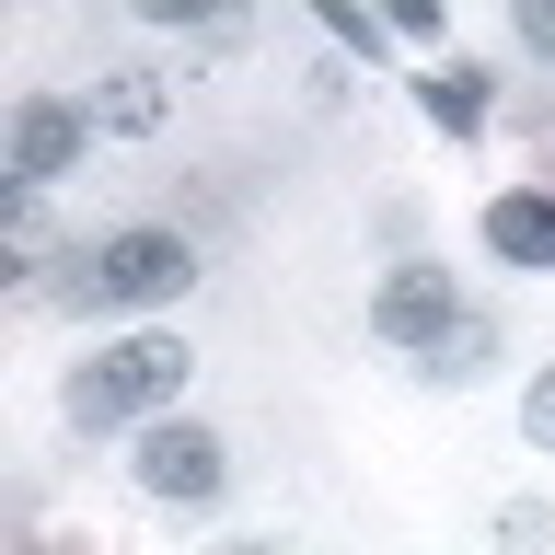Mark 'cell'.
I'll list each match as a JSON object with an SVG mask.
<instances>
[{"instance_id":"cell-1","label":"cell","mask_w":555,"mask_h":555,"mask_svg":"<svg viewBox=\"0 0 555 555\" xmlns=\"http://www.w3.org/2000/svg\"><path fill=\"white\" fill-rule=\"evenodd\" d=\"M185 336H128L104 347L93 371H69V428H128V416H163L173 393H185Z\"/></svg>"},{"instance_id":"cell-2","label":"cell","mask_w":555,"mask_h":555,"mask_svg":"<svg viewBox=\"0 0 555 555\" xmlns=\"http://www.w3.org/2000/svg\"><path fill=\"white\" fill-rule=\"evenodd\" d=\"M185 278H197V255H185L173 232H104L93 255H69V301L163 312V301H185Z\"/></svg>"},{"instance_id":"cell-3","label":"cell","mask_w":555,"mask_h":555,"mask_svg":"<svg viewBox=\"0 0 555 555\" xmlns=\"http://www.w3.org/2000/svg\"><path fill=\"white\" fill-rule=\"evenodd\" d=\"M139 486L163 498V509H208L220 486H232V451H220V428H197V416H151L139 428Z\"/></svg>"},{"instance_id":"cell-4","label":"cell","mask_w":555,"mask_h":555,"mask_svg":"<svg viewBox=\"0 0 555 555\" xmlns=\"http://www.w3.org/2000/svg\"><path fill=\"white\" fill-rule=\"evenodd\" d=\"M463 312V278H440V267H393L371 289V336H393V347H428Z\"/></svg>"},{"instance_id":"cell-5","label":"cell","mask_w":555,"mask_h":555,"mask_svg":"<svg viewBox=\"0 0 555 555\" xmlns=\"http://www.w3.org/2000/svg\"><path fill=\"white\" fill-rule=\"evenodd\" d=\"M69 163H81V104H47V93H35L24 116H12V173H24V185H59Z\"/></svg>"},{"instance_id":"cell-6","label":"cell","mask_w":555,"mask_h":555,"mask_svg":"<svg viewBox=\"0 0 555 555\" xmlns=\"http://www.w3.org/2000/svg\"><path fill=\"white\" fill-rule=\"evenodd\" d=\"M486 255L498 267H555V197H498L486 208Z\"/></svg>"},{"instance_id":"cell-7","label":"cell","mask_w":555,"mask_h":555,"mask_svg":"<svg viewBox=\"0 0 555 555\" xmlns=\"http://www.w3.org/2000/svg\"><path fill=\"white\" fill-rule=\"evenodd\" d=\"M486 359H498V324H486V312H451L440 336L416 347V371H428V382H475Z\"/></svg>"},{"instance_id":"cell-8","label":"cell","mask_w":555,"mask_h":555,"mask_svg":"<svg viewBox=\"0 0 555 555\" xmlns=\"http://www.w3.org/2000/svg\"><path fill=\"white\" fill-rule=\"evenodd\" d=\"M486 93H498V81H486L475 59H463V69H440V81H428V128H451V139H475V128H486Z\"/></svg>"},{"instance_id":"cell-9","label":"cell","mask_w":555,"mask_h":555,"mask_svg":"<svg viewBox=\"0 0 555 555\" xmlns=\"http://www.w3.org/2000/svg\"><path fill=\"white\" fill-rule=\"evenodd\" d=\"M93 116H104V128H128V139H151V128H163V81H151V69H116V81L93 93Z\"/></svg>"},{"instance_id":"cell-10","label":"cell","mask_w":555,"mask_h":555,"mask_svg":"<svg viewBox=\"0 0 555 555\" xmlns=\"http://www.w3.org/2000/svg\"><path fill=\"white\" fill-rule=\"evenodd\" d=\"M151 24H208V35H232V0H139Z\"/></svg>"},{"instance_id":"cell-11","label":"cell","mask_w":555,"mask_h":555,"mask_svg":"<svg viewBox=\"0 0 555 555\" xmlns=\"http://www.w3.org/2000/svg\"><path fill=\"white\" fill-rule=\"evenodd\" d=\"M520 440H532V451H555V371L520 393Z\"/></svg>"},{"instance_id":"cell-12","label":"cell","mask_w":555,"mask_h":555,"mask_svg":"<svg viewBox=\"0 0 555 555\" xmlns=\"http://www.w3.org/2000/svg\"><path fill=\"white\" fill-rule=\"evenodd\" d=\"M509 24H520V47H532V59H555V0H509Z\"/></svg>"},{"instance_id":"cell-13","label":"cell","mask_w":555,"mask_h":555,"mask_svg":"<svg viewBox=\"0 0 555 555\" xmlns=\"http://www.w3.org/2000/svg\"><path fill=\"white\" fill-rule=\"evenodd\" d=\"M382 24L393 35H440V0H382Z\"/></svg>"}]
</instances>
